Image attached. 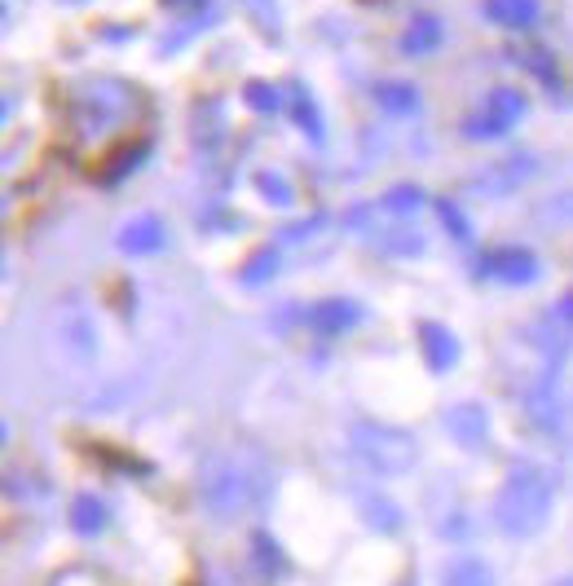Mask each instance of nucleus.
Here are the masks:
<instances>
[{
	"instance_id": "5701e85b",
	"label": "nucleus",
	"mask_w": 573,
	"mask_h": 586,
	"mask_svg": "<svg viewBox=\"0 0 573 586\" xmlns=\"http://www.w3.org/2000/svg\"><path fill=\"white\" fill-rule=\"evenodd\" d=\"M521 67H525V71H534V76H539V80H543L547 89H561V71H556V58H547L543 49H525V53H521Z\"/></svg>"
},
{
	"instance_id": "7ed1b4c3",
	"label": "nucleus",
	"mask_w": 573,
	"mask_h": 586,
	"mask_svg": "<svg viewBox=\"0 0 573 586\" xmlns=\"http://www.w3.org/2000/svg\"><path fill=\"white\" fill-rule=\"evenodd\" d=\"M348 446L362 459V468L375 476H406L419 464V441L397 428V424H379V419H357L348 428Z\"/></svg>"
},
{
	"instance_id": "f8f14e48",
	"label": "nucleus",
	"mask_w": 573,
	"mask_h": 586,
	"mask_svg": "<svg viewBox=\"0 0 573 586\" xmlns=\"http://www.w3.org/2000/svg\"><path fill=\"white\" fill-rule=\"evenodd\" d=\"M485 18L507 31H525L539 22V0H485Z\"/></svg>"
},
{
	"instance_id": "a211bd4d",
	"label": "nucleus",
	"mask_w": 573,
	"mask_h": 586,
	"mask_svg": "<svg viewBox=\"0 0 573 586\" xmlns=\"http://www.w3.org/2000/svg\"><path fill=\"white\" fill-rule=\"evenodd\" d=\"M278 274V247H260L256 256H247V265L238 269V282L243 287H260L265 278H274Z\"/></svg>"
},
{
	"instance_id": "f3484780",
	"label": "nucleus",
	"mask_w": 573,
	"mask_h": 586,
	"mask_svg": "<svg viewBox=\"0 0 573 586\" xmlns=\"http://www.w3.org/2000/svg\"><path fill=\"white\" fill-rule=\"evenodd\" d=\"M292 111H296V123L309 132V141H314V146H323V137H327L323 128H327V123H323V111H318V102H314V93H309V89H296Z\"/></svg>"
},
{
	"instance_id": "0eeeda50",
	"label": "nucleus",
	"mask_w": 573,
	"mask_h": 586,
	"mask_svg": "<svg viewBox=\"0 0 573 586\" xmlns=\"http://www.w3.org/2000/svg\"><path fill=\"white\" fill-rule=\"evenodd\" d=\"M446 433L463 450H485L490 446V410L481 401H458L446 410Z\"/></svg>"
},
{
	"instance_id": "c756f323",
	"label": "nucleus",
	"mask_w": 573,
	"mask_h": 586,
	"mask_svg": "<svg viewBox=\"0 0 573 586\" xmlns=\"http://www.w3.org/2000/svg\"><path fill=\"white\" fill-rule=\"evenodd\" d=\"M406 586H415V583H406Z\"/></svg>"
},
{
	"instance_id": "bb28decb",
	"label": "nucleus",
	"mask_w": 573,
	"mask_h": 586,
	"mask_svg": "<svg viewBox=\"0 0 573 586\" xmlns=\"http://www.w3.org/2000/svg\"><path fill=\"white\" fill-rule=\"evenodd\" d=\"M159 4L172 13H195V18H199V9H208V0H159Z\"/></svg>"
},
{
	"instance_id": "6e6552de",
	"label": "nucleus",
	"mask_w": 573,
	"mask_h": 586,
	"mask_svg": "<svg viewBox=\"0 0 573 586\" xmlns=\"http://www.w3.org/2000/svg\"><path fill=\"white\" fill-rule=\"evenodd\" d=\"M305 322H309V331L336 340V336H344L348 327L362 322V305H357V300H318V305L305 314Z\"/></svg>"
},
{
	"instance_id": "4be33fe9",
	"label": "nucleus",
	"mask_w": 573,
	"mask_h": 586,
	"mask_svg": "<svg viewBox=\"0 0 573 586\" xmlns=\"http://www.w3.org/2000/svg\"><path fill=\"white\" fill-rule=\"evenodd\" d=\"M256 190H260L269 203H278V208L296 203V190H292V181H287L283 172H256Z\"/></svg>"
},
{
	"instance_id": "f257e3e1",
	"label": "nucleus",
	"mask_w": 573,
	"mask_h": 586,
	"mask_svg": "<svg viewBox=\"0 0 573 586\" xmlns=\"http://www.w3.org/2000/svg\"><path fill=\"white\" fill-rule=\"evenodd\" d=\"M269 489H274V468L265 464V455L247 446H229L221 455H213L199 471V503L221 525L256 511L269 498Z\"/></svg>"
},
{
	"instance_id": "6ab92c4d",
	"label": "nucleus",
	"mask_w": 573,
	"mask_h": 586,
	"mask_svg": "<svg viewBox=\"0 0 573 586\" xmlns=\"http://www.w3.org/2000/svg\"><path fill=\"white\" fill-rule=\"evenodd\" d=\"M243 102H247L256 116H274V111L283 107L278 89H274V85H265V80H247V85H243Z\"/></svg>"
},
{
	"instance_id": "c85d7f7f",
	"label": "nucleus",
	"mask_w": 573,
	"mask_h": 586,
	"mask_svg": "<svg viewBox=\"0 0 573 586\" xmlns=\"http://www.w3.org/2000/svg\"><path fill=\"white\" fill-rule=\"evenodd\" d=\"M552 586H573V574H565V578H556Z\"/></svg>"
},
{
	"instance_id": "ddd939ff",
	"label": "nucleus",
	"mask_w": 573,
	"mask_h": 586,
	"mask_svg": "<svg viewBox=\"0 0 573 586\" xmlns=\"http://www.w3.org/2000/svg\"><path fill=\"white\" fill-rule=\"evenodd\" d=\"M371 93H375V102H379L388 116H415V111H419V93H415V85H406V80H379Z\"/></svg>"
},
{
	"instance_id": "9b49d317",
	"label": "nucleus",
	"mask_w": 573,
	"mask_h": 586,
	"mask_svg": "<svg viewBox=\"0 0 573 586\" xmlns=\"http://www.w3.org/2000/svg\"><path fill=\"white\" fill-rule=\"evenodd\" d=\"M119 247H124L128 256H150V251H159V247H164V221H159V217H137V221H128L124 235H119Z\"/></svg>"
},
{
	"instance_id": "f03ea898",
	"label": "nucleus",
	"mask_w": 573,
	"mask_h": 586,
	"mask_svg": "<svg viewBox=\"0 0 573 586\" xmlns=\"http://www.w3.org/2000/svg\"><path fill=\"white\" fill-rule=\"evenodd\" d=\"M552 503H556L552 471H543L539 464H516L507 471L503 489L494 494V525L507 538H534L547 529Z\"/></svg>"
},
{
	"instance_id": "b1692460",
	"label": "nucleus",
	"mask_w": 573,
	"mask_h": 586,
	"mask_svg": "<svg viewBox=\"0 0 573 586\" xmlns=\"http://www.w3.org/2000/svg\"><path fill=\"white\" fill-rule=\"evenodd\" d=\"M530 415H534V424H539V428H547V433H552V428H561V419H565V415H561V401H556L547 388L530 397Z\"/></svg>"
},
{
	"instance_id": "a878e982",
	"label": "nucleus",
	"mask_w": 573,
	"mask_h": 586,
	"mask_svg": "<svg viewBox=\"0 0 573 586\" xmlns=\"http://www.w3.org/2000/svg\"><path fill=\"white\" fill-rule=\"evenodd\" d=\"M256 22H260V31H269V36H278V9H274V0H238Z\"/></svg>"
},
{
	"instance_id": "9d476101",
	"label": "nucleus",
	"mask_w": 573,
	"mask_h": 586,
	"mask_svg": "<svg viewBox=\"0 0 573 586\" xmlns=\"http://www.w3.org/2000/svg\"><path fill=\"white\" fill-rule=\"evenodd\" d=\"M107 525H111L107 503H102L98 494H76V503H71V529H76L80 538H98Z\"/></svg>"
},
{
	"instance_id": "2eb2a0df",
	"label": "nucleus",
	"mask_w": 573,
	"mask_h": 586,
	"mask_svg": "<svg viewBox=\"0 0 573 586\" xmlns=\"http://www.w3.org/2000/svg\"><path fill=\"white\" fill-rule=\"evenodd\" d=\"M442 36H446V31H442V22L424 13V18H415V22L406 27V36H402V53L424 58V53H433V49L442 44Z\"/></svg>"
},
{
	"instance_id": "aec40b11",
	"label": "nucleus",
	"mask_w": 573,
	"mask_h": 586,
	"mask_svg": "<svg viewBox=\"0 0 573 586\" xmlns=\"http://www.w3.org/2000/svg\"><path fill=\"white\" fill-rule=\"evenodd\" d=\"M379 208H384V212H393V217L419 212V208H424V190H419V186H393V190L379 199Z\"/></svg>"
},
{
	"instance_id": "1a4fd4ad",
	"label": "nucleus",
	"mask_w": 573,
	"mask_h": 586,
	"mask_svg": "<svg viewBox=\"0 0 573 586\" xmlns=\"http://www.w3.org/2000/svg\"><path fill=\"white\" fill-rule=\"evenodd\" d=\"M419 349H424V361L433 375H446L458 361V340L451 327L442 322H419Z\"/></svg>"
},
{
	"instance_id": "cd10ccee",
	"label": "nucleus",
	"mask_w": 573,
	"mask_h": 586,
	"mask_svg": "<svg viewBox=\"0 0 573 586\" xmlns=\"http://www.w3.org/2000/svg\"><path fill=\"white\" fill-rule=\"evenodd\" d=\"M552 318H556V322H565V327L573 331V291H565V296H561V305L552 309Z\"/></svg>"
},
{
	"instance_id": "4468645a",
	"label": "nucleus",
	"mask_w": 573,
	"mask_h": 586,
	"mask_svg": "<svg viewBox=\"0 0 573 586\" xmlns=\"http://www.w3.org/2000/svg\"><path fill=\"white\" fill-rule=\"evenodd\" d=\"M442 583L446 586H494V574L481 556H455L442 565Z\"/></svg>"
},
{
	"instance_id": "393cba45",
	"label": "nucleus",
	"mask_w": 573,
	"mask_h": 586,
	"mask_svg": "<svg viewBox=\"0 0 573 586\" xmlns=\"http://www.w3.org/2000/svg\"><path fill=\"white\" fill-rule=\"evenodd\" d=\"M437 217H442V226L451 230V238H455V242H467V238H472V226H467V217L458 212L451 199H442V203H437Z\"/></svg>"
},
{
	"instance_id": "dca6fc26",
	"label": "nucleus",
	"mask_w": 573,
	"mask_h": 586,
	"mask_svg": "<svg viewBox=\"0 0 573 586\" xmlns=\"http://www.w3.org/2000/svg\"><path fill=\"white\" fill-rule=\"evenodd\" d=\"M362 511H366V525L379 529V534H397L402 529V507L388 503L384 494H362Z\"/></svg>"
},
{
	"instance_id": "39448f33",
	"label": "nucleus",
	"mask_w": 573,
	"mask_h": 586,
	"mask_svg": "<svg viewBox=\"0 0 573 586\" xmlns=\"http://www.w3.org/2000/svg\"><path fill=\"white\" fill-rule=\"evenodd\" d=\"M521 116H525V93H516V89H490V98L463 119V132L472 141H498V137H507L521 123Z\"/></svg>"
},
{
	"instance_id": "423d86ee",
	"label": "nucleus",
	"mask_w": 573,
	"mask_h": 586,
	"mask_svg": "<svg viewBox=\"0 0 573 586\" xmlns=\"http://www.w3.org/2000/svg\"><path fill=\"white\" fill-rule=\"evenodd\" d=\"M476 274L494 278V282H507V287H530V282H539L543 265L530 247H494L476 260Z\"/></svg>"
},
{
	"instance_id": "20e7f679",
	"label": "nucleus",
	"mask_w": 573,
	"mask_h": 586,
	"mask_svg": "<svg viewBox=\"0 0 573 586\" xmlns=\"http://www.w3.org/2000/svg\"><path fill=\"white\" fill-rule=\"evenodd\" d=\"M132 102H137L132 85H124V80H93L85 93H76L71 128L80 137H102V132H111L115 123H124V116L132 111Z\"/></svg>"
},
{
	"instance_id": "412c9836",
	"label": "nucleus",
	"mask_w": 573,
	"mask_h": 586,
	"mask_svg": "<svg viewBox=\"0 0 573 586\" xmlns=\"http://www.w3.org/2000/svg\"><path fill=\"white\" fill-rule=\"evenodd\" d=\"M384 251H393V256H419L424 251V235L419 230H379V235H371Z\"/></svg>"
}]
</instances>
